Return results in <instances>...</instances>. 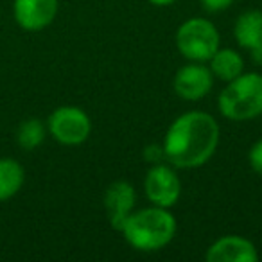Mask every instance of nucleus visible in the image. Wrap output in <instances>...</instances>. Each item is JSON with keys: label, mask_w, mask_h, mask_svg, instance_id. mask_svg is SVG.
<instances>
[{"label": "nucleus", "mask_w": 262, "mask_h": 262, "mask_svg": "<svg viewBox=\"0 0 262 262\" xmlns=\"http://www.w3.org/2000/svg\"><path fill=\"white\" fill-rule=\"evenodd\" d=\"M219 124L210 113L192 110L176 117L164 137V157L174 169H198L217 149Z\"/></svg>", "instance_id": "f257e3e1"}, {"label": "nucleus", "mask_w": 262, "mask_h": 262, "mask_svg": "<svg viewBox=\"0 0 262 262\" xmlns=\"http://www.w3.org/2000/svg\"><path fill=\"white\" fill-rule=\"evenodd\" d=\"M176 230L178 223L171 208L153 205L131 212L120 228V233L133 250L149 253L167 246L174 239Z\"/></svg>", "instance_id": "f03ea898"}, {"label": "nucleus", "mask_w": 262, "mask_h": 262, "mask_svg": "<svg viewBox=\"0 0 262 262\" xmlns=\"http://www.w3.org/2000/svg\"><path fill=\"white\" fill-rule=\"evenodd\" d=\"M221 115L233 122H246L262 115V76L243 72L226 83L217 97Z\"/></svg>", "instance_id": "7ed1b4c3"}, {"label": "nucleus", "mask_w": 262, "mask_h": 262, "mask_svg": "<svg viewBox=\"0 0 262 262\" xmlns=\"http://www.w3.org/2000/svg\"><path fill=\"white\" fill-rule=\"evenodd\" d=\"M176 47L189 61L208 63V59L221 47L219 31L207 18H189L176 31Z\"/></svg>", "instance_id": "20e7f679"}, {"label": "nucleus", "mask_w": 262, "mask_h": 262, "mask_svg": "<svg viewBox=\"0 0 262 262\" xmlns=\"http://www.w3.org/2000/svg\"><path fill=\"white\" fill-rule=\"evenodd\" d=\"M47 131L61 146H81L92 133V120L77 106H59L49 115Z\"/></svg>", "instance_id": "39448f33"}, {"label": "nucleus", "mask_w": 262, "mask_h": 262, "mask_svg": "<svg viewBox=\"0 0 262 262\" xmlns=\"http://www.w3.org/2000/svg\"><path fill=\"white\" fill-rule=\"evenodd\" d=\"M144 194L151 205L172 208L182 196V182L174 167L167 164H153L144 178Z\"/></svg>", "instance_id": "423d86ee"}, {"label": "nucleus", "mask_w": 262, "mask_h": 262, "mask_svg": "<svg viewBox=\"0 0 262 262\" xmlns=\"http://www.w3.org/2000/svg\"><path fill=\"white\" fill-rule=\"evenodd\" d=\"M58 0H13V18L27 33L43 31L58 15Z\"/></svg>", "instance_id": "0eeeda50"}, {"label": "nucleus", "mask_w": 262, "mask_h": 262, "mask_svg": "<svg viewBox=\"0 0 262 262\" xmlns=\"http://www.w3.org/2000/svg\"><path fill=\"white\" fill-rule=\"evenodd\" d=\"M214 86V76L205 63L190 61L174 74L172 88L183 101H200Z\"/></svg>", "instance_id": "6e6552de"}, {"label": "nucleus", "mask_w": 262, "mask_h": 262, "mask_svg": "<svg viewBox=\"0 0 262 262\" xmlns=\"http://www.w3.org/2000/svg\"><path fill=\"white\" fill-rule=\"evenodd\" d=\"M135 203L137 192L131 183L122 182V180L113 182L106 189L104 194V210L106 215H108L110 225L120 232L126 219L131 215V212L135 210Z\"/></svg>", "instance_id": "1a4fd4ad"}, {"label": "nucleus", "mask_w": 262, "mask_h": 262, "mask_svg": "<svg viewBox=\"0 0 262 262\" xmlns=\"http://www.w3.org/2000/svg\"><path fill=\"white\" fill-rule=\"evenodd\" d=\"M205 258L208 262H257L258 251L246 237L225 235L208 246Z\"/></svg>", "instance_id": "9d476101"}, {"label": "nucleus", "mask_w": 262, "mask_h": 262, "mask_svg": "<svg viewBox=\"0 0 262 262\" xmlns=\"http://www.w3.org/2000/svg\"><path fill=\"white\" fill-rule=\"evenodd\" d=\"M233 38L237 45L246 51L253 49L262 41V11L258 9H248L241 13L233 26Z\"/></svg>", "instance_id": "9b49d317"}, {"label": "nucleus", "mask_w": 262, "mask_h": 262, "mask_svg": "<svg viewBox=\"0 0 262 262\" xmlns=\"http://www.w3.org/2000/svg\"><path fill=\"white\" fill-rule=\"evenodd\" d=\"M208 69H210L214 79L223 83H230L237 76L244 72V59L233 49H221L215 51V54L208 59Z\"/></svg>", "instance_id": "f8f14e48"}, {"label": "nucleus", "mask_w": 262, "mask_h": 262, "mask_svg": "<svg viewBox=\"0 0 262 262\" xmlns=\"http://www.w3.org/2000/svg\"><path fill=\"white\" fill-rule=\"evenodd\" d=\"M26 169L11 157H0V201H8L22 190Z\"/></svg>", "instance_id": "ddd939ff"}, {"label": "nucleus", "mask_w": 262, "mask_h": 262, "mask_svg": "<svg viewBox=\"0 0 262 262\" xmlns=\"http://www.w3.org/2000/svg\"><path fill=\"white\" fill-rule=\"evenodd\" d=\"M47 135V124L41 122L36 117H29V119L22 120L20 126L16 127V144L24 151H34L45 142Z\"/></svg>", "instance_id": "4468645a"}, {"label": "nucleus", "mask_w": 262, "mask_h": 262, "mask_svg": "<svg viewBox=\"0 0 262 262\" xmlns=\"http://www.w3.org/2000/svg\"><path fill=\"white\" fill-rule=\"evenodd\" d=\"M248 164L253 169L257 174L262 176V139L257 140L253 146L250 147V153H248Z\"/></svg>", "instance_id": "2eb2a0df"}, {"label": "nucleus", "mask_w": 262, "mask_h": 262, "mask_svg": "<svg viewBox=\"0 0 262 262\" xmlns=\"http://www.w3.org/2000/svg\"><path fill=\"white\" fill-rule=\"evenodd\" d=\"M200 2H201V8L208 13L225 11V9H228L233 4V0H200Z\"/></svg>", "instance_id": "dca6fc26"}, {"label": "nucleus", "mask_w": 262, "mask_h": 262, "mask_svg": "<svg viewBox=\"0 0 262 262\" xmlns=\"http://www.w3.org/2000/svg\"><path fill=\"white\" fill-rule=\"evenodd\" d=\"M144 157H146V160H149L151 164H160L165 158L162 146H147L146 151H144Z\"/></svg>", "instance_id": "f3484780"}, {"label": "nucleus", "mask_w": 262, "mask_h": 262, "mask_svg": "<svg viewBox=\"0 0 262 262\" xmlns=\"http://www.w3.org/2000/svg\"><path fill=\"white\" fill-rule=\"evenodd\" d=\"M250 54H251V58H253L255 65L262 67V41L258 45H255L253 49H250Z\"/></svg>", "instance_id": "a211bd4d"}, {"label": "nucleus", "mask_w": 262, "mask_h": 262, "mask_svg": "<svg viewBox=\"0 0 262 262\" xmlns=\"http://www.w3.org/2000/svg\"><path fill=\"white\" fill-rule=\"evenodd\" d=\"M149 4L157 6V8H167V6H172L176 0H147Z\"/></svg>", "instance_id": "6ab92c4d"}]
</instances>
